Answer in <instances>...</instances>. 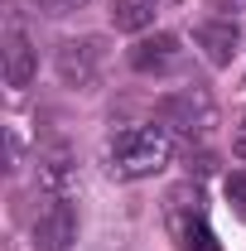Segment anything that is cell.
<instances>
[{
    "label": "cell",
    "instance_id": "obj_7",
    "mask_svg": "<svg viewBox=\"0 0 246 251\" xmlns=\"http://www.w3.org/2000/svg\"><path fill=\"white\" fill-rule=\"evenodd\" d=\"M39 73V49L29 44V34L20 29V20H10L5 29V82L10 87H29Z\"/></svg>",
    "mask_w": 246,
    "mask_h": 251
},
{
    "label": "cell",
    "instance_id": "obj_13",
    "mask_svg": "<svg viewBox=\"0 0 246 251\" xmlns=\"http://www.w3.org/2000/svg\"><path fill=\"white\" fill-rule=\"evenodd\" d=\"M232 155H237V159L246 164V121L237 126V130H232Z\"/></svg>",
    "mask_w": 246,
    "mask_h": 251
},
{
    "label": "cell",
    "instance_id": "obj_4",
    "mask_svg": "<svg viewBox=\"0 0 246 251\" xmlns=\"http://www.w3.org/2000/svg\"><path fill=\"white\" fill-rule=\"evenodd\" d=\"M77 242V208L68 198H53L34 222V251H68Z\"/></svg>",
    "mask_w": 246,
    "mask_h": 251
},
{
    "label": "cell",
    "instance_id": "obj_11",
    "mask_svg": "<svg viewBox=\"0 0 246 251\" xmlns=\"http://www.w3.org/2000/svg\"><path fill=\"white\" fill-rule=\"evenodd\" d=\"M82 5H87V0H34V10H44V15H53V20H58V15H73V10H82Z\"/></svg>",
    "mask_w": 246,
    "mask_h": 251
},
{
    "label": "cell",
    "instance_id": "obj_10",
    "mask_svg": "<svg viewBox=\"0 0 246 251\" xmlns=\"http://www.w3.org/2000/svg\"><path fill=\"white\" fill-rule=\"evenodd\" d=\"M208 10H217V20H232V25L246 20V0H208Z\"/></svg>",
    "mask_w": 246,
    "mask_h": 251
},
{
    "label": "cell",
    "instance_id": "obj_8",
    "mask_svg": "<svg viewBox=\"0 0 246 251\" xmlns=\"http://www.w3.org/2000/svg\"><path fill=\"white\" fill-rule=\"evenodd\" d=\"M68 184H73V155H68V145L39 150V188H49L53 198H63Z\"/></svg>",
    "mask_w": 246,
    "mask_h": 251
},
{
    "label": "cell",
    "instance_id": "obj_12",
    "mask_svg": "<svg viewBox=\"0 0 246 251\" xmlns=\"http://www.w3.org/2000/svg\"><path fill=\"white\" fill-rule=\"evenodd\" d=\"M227 198H232V203H237V208L246 213V169H237V174H227Z\"/></svg>",
    "mask_w": 246,
    "mask_h": 251
},
{
    "label": "cell",
    "instance_id": "obj_1",
    "mask_svg": "<svg viewBox=\"0 0 246 251\" xmlns=\"http://www.w3.org/2000/svg\"><path fill=\"white\" fill-rule=\"evenodd\" d=\"M174 155V140H169V126H125L121 135L111 140V169L121 179H150L159 174Z\"/></svg>",
    "mask_w": 246,
    "mask_h": 251
},
{
    "label": "cell",
    "instance_id": "obj_6",
    "mask_svg": "<svg viewBox=\"0 0 246 251\" xmlns=\"http://www.w3.org/2000/svg\"><path fill=\"white\" fill-rule=\"evenodd\" d=\"M193 44L203 49V58L213 63V68H227V63L237 58V49H242V29L232 25V20H203L198 29H193Z\"/></svg>",
    "mask_w": 246,
    "mask_h": 251
},
{
    "label": "cell",
    "instance_id": "obj_3",
    "mask_svg": "<svg viewBox=\"0 0 246 251\" xmlns=\"http://www.w3.org/2000/svg\"><path fill=\"white\" fill-rule=\"evenodd\" d=\"M106 68V39L101 34H82V39H63L58 53H53V73H58L63 87L73 92H92L97 77Z\"/></svg>",
    "mask_w": 246,
    "mask_h": 251
},
{
    "label": "cell",
    "instance_id": "obj_5",
    "mask_svg": "<svg viewBox=\"0 0 246 251\" xmlns=\"http://www.w3.org/2000/svg\"><path fill=\"white\" fill-rule=\"evenodd\" d=\"M179 58H184V49H179V39H174V34H154V39L130 44V68H135V73H145V77H164V73H174Z\"/></svg>",
    "mask_w": 246,
    "mask_h": 251
},
{
    "label": "cell",
    "instance_id": "obj_2",
    "mask_svg": "<svg viewBox=\"0 0 246 251\" xmlns=\"http://www.w3.org/2000/svg\"><path fill=\"white\" fill-rule=\"evenodd\" d=\"M159 126H169V130H179L188 140H208L217 126V101L208 87H179V92L159 97Z\"/></svg>",
    "mask_w": 246,
    "mask_h": 251
},
{
    "label": "cell",
    "instance_id": "obj_9",
    "mask_svg": "<svg viewBox=\"0 0 246 251\" xmlns=\"http://www.w3.org/2000/svg\"><path fill=\"white\" fill-rule=\"evenodd\" d=\"M154 10H159V0H111V25L121 34H140L154 25Z\"/></svg>",
    "mask_w": 246,
    "mask_h": 251
}]
</instances>
